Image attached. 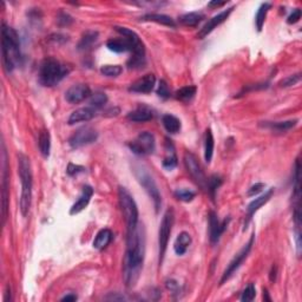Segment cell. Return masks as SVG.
<instances>
[{
    "instance_id": "cell-9",
    "label": "cell",
    "mask_w": 302,
    "mask_h": 302,
    "mask_svg": "<svg viewBox=\"0 0 302 302\" xmlns=\"http://www.w3.org/2000/svg\"><path fill=\"white\" fill-rule=\"evenodd\" d=\"M174 222H175V215H174L173 209L167 210L162 219L161 226L158 230V252H159V264L163 262V258L168 248V242H169L171 230H173Z\"/></svg>"
},
{
    "instance_id": "cell-22",
    "label": "cell",
    "mask_w": 302,
    "mask_h": 302,
    "mask_svg": "<svg viewBox=\"0 0 302 302\" xmlns=\"http://www.w3.org/2000/svg\"><path fill=\"white\" fill-rule=\"evenodd\" d=\"M92 195H94V189L90 187V185H84L82 195L79 196V199L77 200V202L72 205L71 210H70V214L76 215V214H79L80 211H83L84 209L88 207Z\"/></svg>"
},
{
    "instance_id": "cell-49",
    "label": "cell",
    "mask_w": 302,
    "mask_h": 302,
    "mask_svg": "<svg viewBox=\"0 0 302 302\" xmlns=\"http://www.w3.org/2000/svg\"><path fill=\"white\" fill-rule=\"evenodd\" d=\"M277 267L273 266V268H272V271H271V275H269V278H271L272 282H275V280H277Z\"/></svg>"
},
{
    "instance_id": "cell-41",
    "label": "cell",
    "mask_w": 302,
    "mask_h": 302,
    "mask_svg": "<svg viewBox=\"0 0 302 302\" xmlns=\"http://www.w3.org/2000/svg\"><path fill=\"white\" fill-rule=\"evenodd\" d=\"M300 79H301L300 74L293 75V76H288V77L284 78V79L281 80V82L278 83V85H280V86H283V88H287V86L295 85L296 83L300 82Z\"/></svg>"
},
{
    "instance_id": "cell-7",
    "label": "cell",
    "mask_w": 302,
    "mask_h": 302,
    "mask_svg": "<svg viewBox=\"0 0 302 302\" xmlns=\"http://www.w3.org/2000/svg\"><path fill=\"white\" fill-rule=\"evenodd\" d=\"M135 176L139 182V184L144 188V190L147 191L148 195L150 196V199L152 200L153 207H155L156 211L159 210L162 205V196L159 193V189L156 184L155 179L152 178V176L150 175L149 171L144 169L143 167H137L135 169Z\"/></svg>"
},
{
    "instance_id": "cell-14",
    "label": "cell",
    "mask_w": 302,
    "mask_h": 302,
    "mask_svg": "<svg viewBox=\"0 0 302 302\" xmlns=\"http://www.w3.org/2000/svg\"><path fill=\"white\" fill-rule=\"evenodd\" d=\"M230 219H225L223 221H220L219 217L215 211H210L209 213V239L213 245H216L220 241L221 235L226 230V226Z\"/></svg>"
},
{
    "instance_id": "cell-30",
    "label": "cell",
    "mask_w": 302,
    "mask_h": 302,
    "mask_svg": "<svg viewBox=\"0 0 302 302\" xmlns=\"http://www.w3.org/2000/svg\"><path fill=\"white\" fill-rule=\"evenodd\" d=\"M204 19V16L200 12H190L185 13L179 18V23L184 26H189V27H195Z\"/></svg>"
},
{
    "instance_id": "cell-11",
    "label": "cell",
    "mask_w": 302,
    "mask_h": 302,
    "mask_svg": "<svg viewBox=\"0 0 302 302\" xmlns=\"http://www.w3.org/2000/svg\"><path fill=\"white\" fill-rule=\"evenodd\" d=\"M127 145H129L130 150H131L135 155L147 156L155 151L156 142L152 133L144 131L139 133L136 139H133V141L130 142Z\"/></svg>"
},
{
    "instance_id": "cell-26",
    "label": "cell",
    "mask_w": 302,
    "mask_h": 302,
    "mask_svg": "<svg viewBox=\"0 0 302 302\" xmlns=\"http://www.w3.org/2000/svg\"><path fill=\"white\" fill-rule=\"evenodd\" d=\"M38 147H39V151L44 157H49L50 156L51 150V136L49 130L42 129L39 132V137H38Z\"/></svg>"
},
{
    "instance_id": "cell-16",
    "label": "cell",
    "mask_w": 302,
    "mask_h": 302,
    "mask_svg": "<svg viewBox=\"0 0 302 302\" xmlns=\"http://www.w3.org/2000/svg\"><path fill=\"white\" fill-rule=\"evenodd\" d=\"M91 90L86 84H76L65 92V100L70 104H78L91 96Z\"/></svg>"
},
{
    "instance_id": "cell-17",
    "label": "cell",
    "mask_w": 302,
    "mask_h": 302,
    "mask_svg": "<svg viewBox=\"0 0 302 302\" xmlns=\"http://www.w3.org/2000/svg\"><path fill=\"white\" fill-rule=\"evenodd\" d=\"M156 84V77L155 75L152 74H148L143 76L142 78L133 82L131 85H130L129 91L135 92V94H150L152 91L153 88H155Z\"/></svg>"
},
{
    "instance_id": "cell-51",
    "label": "cell",
    "mask_w": 302,
    "mask_h": 302,
    "mask_svg": "<svg viewBox=\"0 0 302 302\" xmlns=\"http://www.w3.org/2000/svg\"><path fill=\"white\" fill-rule=\"evenodd\" d=\"M263 299L266 301H272V299L269 298V295H268V290L267 289H263Z\"/></svg>"
},
{
    "instance_id": "cell-5",
    "label": "cell",
    "mask_w": 302,
    "mask_h": 302,
    "mask_svg": "<svg viewBox=\"0 0 302 302\" xmlns=\"http://www.w3.org/2000/svg\"><path fill=\"white\" fill-rule=\"evenodd\" d=\"M115 30L121 34L122 37L126 38L132 45V56L127 60V68L133 70H139L144 68L145 65V48L143 42L135 31L130 30L127 27H121L115 26Z\"/></svg>"
},
{
    "instance_id": "cell-45",
    "label": "cell",
    "mask_w": 302,
    "mask_h": 302,
    "mask_svg": "<svg viewBox=\"0 0 302 302\" xmlns=\"http://www.w3.org/2000/svg\"><path fill=\"white\" fill-rule=\"evenodd\" d=\"M264 189V184L263 183H256L255 185H252V187L248 190V196H255L257 195L258 193H261Z\"/></svg>"
},
{
    "instance_id": "cell-8",
    "label": "cell",
    "mask_w": 302,
    "mask_h": 302,
    "mask_svg": "<svg viewBox=\"0 0 302 302\" xmlns=\"http://www.w3.org/2000/svg\"><path fill=\"white\" fill-rule=\"evenodd\" d=\"M1 151V219L2 226H5L7 220L8 213V199H10V174H8V164H7V152L5 144L2 143Z\"/></svg>"
},
{
    "instance_id": "cell-32",
    "label": "cell",
    "mask_w": 302,
    "mask_h": 302,
    "mask_svg": "<svg viewBox=\"0 0 302 302\" xmlns=\"http://www.w3.org/2000/svg\"><path fill=\"white\" fill-rule=\"evenodd\" d=\"M98 39V32L97 31H86L82 36L79 44H78V49L79 50H86V49L91 48L92 44L96 43Z\"/></svg>"
},
{
    "instance_id": "cell-47",
    "label": "cell",
    "mask_w": 302,
    "mask_h": 302,
    "mask_svg": "<svg viewBox=\"0 0 302 302\" xmlns=\"http://www.w3.org/2000/svg\"><path fill=\"white\" fill-rule=\"evenodd\" d=\"M77 300V295L74 294V293H69V294H66L64 298H62V301H76Z\"/></svg>"
},
{
    "instance_id": "cell-48",
    "label": "cell",
    "mask_w": 302,
    "mask_h": 302,
    "mask_svg": "<svg viewBox=\"0 0 302 302\" xmlns=\"http://www.w3.org/2000/svg\"><path fill=\"white\" fill-rule=\"evenodd\" d=\"M225 5H226V1H211V2H209L208 6L209 7H222V6H225Z\"/></svg>"
},
{
    "instance_id": "cell-44",
    "label": "cell",
    "mask_w": 302,
    "mask_h": 302,
    "mask_svg": "<svg viewBox=\"0 0 302 302\" xmlns=\"http://www.w3.org/2000/svg\"><path fill=\"white\" fill-rule=\"evenodd\" d=\"M84 171V168L80 167V165H75L72 163L69 164L68 169H66V173L69 174L70 176H74V175H77V174L79 173H83Z\"/></svg>"
},
{
    "instance_id": "cell-36",
    "label": "cell",
    "mask_w": 302,
    "mask_h": 302,
    "mask_svg": "<svg viewBox=\"0 0 302 302\" xmlns=\"http://www.w3.org/2000/svg\"><path fill=\"white\" fill-rule=\"evenodd\" d=\"M196 193L193 190H189V189L182 188V189H177L175 191V197L178 201L182 202H191L194 199H195Z\"/></svg>"
},
{
    "instance_id": "cell-2",
    "label": "cell",
    "mask_w": 302,
    "mask_h": 302,
    "mask_svg": "<svg viewBox=\"0 0 302 302\" xmlns=\"http://www.w3.org/2000/svg\"><path fill=\"white\" fill-rule=\"evenodd\" d=\"M1 52L2 64L6 72H12L22 60L20 54V40L17 31L7 26L5 23L1 25Z\"/></svg>"
},
{
    "instance_id": "cell-10",
    "label": "cell",
    "mask_w": 302,
    "mask_h": 302,
    "mask_svg": "<svg viewBox=\"0 0 302 302\" xmlns=\"http://www.w3.org/2000/svg\"><path fill=\"white\" fill-rule=\"evenodd\" d=\"M254 241H255V235L252 234L248 242H247L246 245L242 247V249H241V251L237 252L236 255H235L233 260H231L230 263H229V266L226 267V269L222 275V278H221V281H220L221 286H222V284H225L226 281L229 280V278L233 277V274L237 271V269L240 268L241 264L243 263V261H245L246 258L248 257L249 252H251L252 248V245H254Z\"/></svg>"
},
{
    "instance_id": "cell-24",
    "label": "cell",
    "mask_w": 302,
    "mask_h": 302,
    "mask_svg": "<svg viewBox=\"0 0 302 302\" xmlns=\"http://www.w3.org/2000/svg\"><path fill=\"white\" fill-rule=\"evenodd\" d=\"M113 234L110 229L104 228L101 229L96 235L95 240H94V248L97 249V251H103L104 248H106L107 246L110 245V242L112 241Z\"/></svg>"
},
{
    "instance_id": "cell-19",
    "label": "cell",
    "mask_w": 302,
    "mask_h": 302,
    "mask_svg": "<svg viewBox=\"0 0 302 302\" xmlns=\"http://www.w3.org/2000/svg\"><path fill=\"white\" fill-rule=\"evenodd\" d=\"M96 115H97V110H96L95 107L90 105L85 107H79V109L75 110V111L70 115L68 124L69 126H74V124L80 123V122L91 121Z\"/></svg>"
},
{
    "instance_id": "cell-43",
    "label": "cell",
    "mask_w": 302,
    "mask_h": 302,
    "mask_svg": "<svg viewBox=\"0 0 302 302\" xmlns=\"http://www.w3.org/2000/svg\"><path fill=\"white\" fill-rule=\"evenodd\" d=\"M300 18H301V10L300 8H295V10L290 13L288 18H287V23L290 25L295 24V23H298L299 20H300Z\"/></svg>"
},
{
    "instance_id": "cell-40",
    "label": "cell",
    "mask_w": 302,
    "mask_h": 302,
    "mask_svg": "<svg viewBox=\"0 0 302 302\" xmlns=\"http://www.w3.org/2000/svg\"><path fill=\"white\" fill-rule=\"evenodd\" d=\"M157 95L158 97H161L162 100H168L170 97V89L168 86V84L165 80H159L158 88H157Z\"/></svg>"
},
{
    "instance_id": "cell-35",
    "label": "cell",
    "mask_w": 302,
    "mask_h": 302,
    "mask_svg": "<svg viewBox=\"0 0 302 302\" xmlns=\"http://www.w3.org/2000/svg\"><path fill=\"white\" fill-rule=\"evenodd\" d=\"M107 103V96L104 92H95L90 96V106L95 107L96 110H100Z\"/></svg>"
},
{
    "instance_id": "cell-29",
    "label": "cell",
    "mask_w": 302,
    "mask_h": 302,
    "mask_svg": "<svg viewBox=\"0 0 302 302\" xmlns=\"http://www.w3.org/2000/svg\"><path fill=\"white\" fill-rule=\"evenodd\" d=\"M296 123H298V121L296 120L286 121V122H266L263 126L268 127V129H271L272 131L281 133L288 131V130L292 129V127H294L296 126Z\"/></svg>"
},
{
    "instance_id": "cell-12",
    "label": "cell",
    "mask_w": 302,
    "mask_h": 302,
    "mask_svg": "<svg viewBox=\"0 0 302 302\" xmlns=\"http://www.w3.org/2000/svg\"><path fill=\"white\" fill-rule=\"evenodd\" d=\"M184 164L187 168L188 173L190 174L191 178L196 182V184L200 188L207 189V177L204 175V171H203L201 164H200L199 159L194 153L191 152H185L184 155Z\"/></svg>"
},
{
    "instance_id": "cell-6",
    "label": "cell",
    "mask_w": 302,
    "mask_h": 302,
    "mask_svg": "<svg viewBox=\"0 0 302 302\" xmlns=\"http://www.w3.org/2000/svg\"><path fill=\"white\" fill-rule=\"evenodd\" d=\"M118 199H120L122 213H123L124 219H126V230H131V229L136 228L139 223V213L137 204H136L131 194L124 187L118 188Z\"/></svg>"
},
{
    "instance_id": "cell-50",
    "label": "cell",
    "mask_w": 302,
    "mask_h": 302,
    "mask_svg": "<svg viewBox=\"0 0 302 302\" xmlns=\"http://www.w3.org/2000/svg\"><path fill=\"white\" fill-rule=\"evenodd\" d=\"M106 300H124V296H122V295H113V294H111V295H109V296H106Z\"/></svg>"
},
{
    "instance_id": "cell-20",
    "label": "cell",
    "mask_w": 302,
    "mask_h": 302,
    "mask_svg": "<svg viewBox=\"0 0 302 302\" xmlns=\"http://www.w3.org/2000/svg\"><path fill=\"white\" fill-rule=\"evenodd\" d=\"M165 157L162 162V165L165 170H173L177 167V156L175 151V145H174L173 141L169 138H165Z\"/></svg>"
},
{
    "instance_id": "cell-27",
    "label": "cell",
    "mask_w": 302,
    "mask_h": 302,
    "mask_svg": "<svg viewBox=\"0 0 302 302\" xmlns=\"http://www.w3.org/2000/svg\"><path fill=\"white\" fill-rule=\"evenodd\" d=\"M191 241L193 240H191L190 234L187 233V231H183L177 236L175 245H174V251L177 255L185 254V252L188 251V248L191 245Z\"/></svg>"
},
{
    "instance_id": "cell-25",
    "label": "cell",
    "mask_w": 302,
    "mask_h": 302,
    "mask_svg": "<svg viewBox=\"0 0 302 302\" xmlns=\"http://www.w3.org/2000/svg\"><path fill=\"white\" fill-rule=\"evenodd\" d=\"M142 22H153L157 23V24L168 26V27H176V23L171 17L165 16V14H159V13H150L147 16L142 17Z\"/></svg>"
},
{
    "instance_id": "cell-13",
    "label": "cell",
    "mask_w": 302,
    "mask_h": 302,
    "mask_svg": "<svg viewBox=\"0 0 302 302\" xmlns=\"http://www.w3.org/2000/svg\"><path fill=\"white\" fill-rule=\"evenodd\" d=\"M98 132L91 126H83L78 129L71 137L69 138L70 147L74 149L85 147V145L92 144L97 141Z\"/></svg>"
},
{
    "instance_id": "cell-18",
    "label": "cell",
    "mask_w": 302,
    "mask_h": 302,
    "mask_svg": "<svg viewBox=\"0 0 302 302\" xmlns=\"http://www.w3.org/2000/svg\"><path fill=\"white\" fill-rule=\"evenodd\" d=\"M273 195H274V189L271 188V189H268L266 193L262 194V195L258 196L257 199H255L254 201H252L251 203H249V205L247 207V220L245 222V229L247 228V226H248V223L251 222V220L252 219V216H254V214L256 213V211L262 207V205L266 204V203L272 199Z\"/></svg>"
},
{
    "instance_id": "cell-21",
    "label": "cell",
    "mask_w": 302,
    "mask_h": 302,
    "mask_svg": "<svg viewBox=\"0 0 302 302\" xmlns=\"http://www.w3.org/2000/svg\"><path fill=\"white\" fill-rule=\"evenodd\" d=\"M126 118L129 121L136 122V123H143V122H149L153 118V112L149 106L139 105L135 110L127 113Z\"/></svg>"
},
{
    "instance_id": "cell-33",
    "label": "cell",
    "mask_w": 302,
    "mask_h": 302,
    "mask_svg": "<svg viewBox=\"0 0 302 302\" xmlns=\"http://www.w3.org/2000/svg\"><path fill=\"white\" fill-rule=\"evenodd\" d=\"M271 7H272V5L269 4V2H263V4L258 7L256 17H255V24H256L257 31L262 30L264 22H266L267 13H268V11L271 10Z\"/></svg>"
},
{
    "instance_id": "cell-23",
    "label": "cell",
    "mask_w": 302,
    "mask_h": 302,
    "mask_svg": "<svg viewBox=\"0 0 302 302\" xmlns=\"http://www.w3.org/2000/svg\"><path fill=\"white\" fill-rule=\"evenodd\" d=\"M107 49L110 51L116 52V53H123V52H131L132 51V45L126 38L121 37V38H112L109 39L106 43Z\"/></svg>"
},
{
    "instance_id": "cell-4",
    "label": "cell",
    "mask_w": 302,
    "mask_h": 302,
    "mask_svg": "<svg viewBox=\"0 0 302 302\" xmlns=\"http://www.w3.org/2000/svg\"><path fill=\"white\" fill-rule=\"evenodd\" d=\"M71 72V69L54 58H45L39 66V83L52 88L59 84Z\"/></svg>"
},
{
    "instance_id": "cell-46",
    "label": "cell",
    "mask_w": 302,
    "mask_h": 302,
    "mask_svg": "<svg viewBox=\"0 0 302 302\" xmlns=\"http://www.w3.org/2000/svg\"><path fill=\"white\" fill-rule=\"evenodd\" d=\"M58 22H59L60 25H69L70 23H72V18L66 13H60L59 18H58Z\"/></svg>"
},
{
    "instance_id": "cell-15",
    "label": "cell",
    "mask_w": 302,
    "mask_h": 302,
    "mask_svg": "<svg viewBox=\"0 0 302 302\" xmlns=\"http://www.w3.org/2000/svg\"><path fill=\"white\" fill-rule=\"evenodd\" d=\"M234 8H235L234 6L226 8V10L222 11V12L216 14V16H214L211 19H209L208 22L205 23V25L200 30L199 33H197V38H199V39H204V38L207 37L208 34H210L217 26L222 24V23H225L226 20L228 19V17L230 16L231 12H233Z\"/></svg>"
},
{
    "instance_id": "cell-42",
    "label": "cell",
    "mask_w": 302,
    "mask_h": 302,
    "mask_svg": "<svg viewBox=\"0 0 302 302\" xmlns=\"http://www.w3.org/2000/svg\"><path fill=\"white\" fill-rule=\"evenodd\" d=\"M165 286H167V288L169 289L170 292H173V294H179L181 286H179V283L177 282L176 280H174V278L167 280V282H165Z\"/></svg>"
},
{
    "instance_id": "cell-38",
    "label": "cell",
    "mask_w": 302,
    "mask_h": 302,
    "mask_svg": "<svg viewBox=\"0 0 302 302\" xmlns=\"http://www.w3.org/2000/svg\"><path fill=\"white\" fill-rule=\"evenodd\" d=\"M101 72L105 77H118L123 72V69L121 65H103L101 68Z\"/></svg>"
},
{
    "instance_id": "cell-39",
    "label": "cell",
    "mask_w": 302,
    "mask_h": 302,
    "mask_svg": "<svg viewBox=\"0 0 302 302\" xmlns=\"http://www.w3.org/2000/svg\"><path fill=\"white\" fill-rule=\"evenodd\" d=\"M256 296V288H255L254 283H249L243 290L242 296H241V301L242 302H251Z\"/></svg>"
},
{
    "instance_id": "cell-31",
    "label": "cell",
    "mask_w": 302,
    "mask_h": 302,
    "mask_svg": "<svg viewBox=\"0 0 302 302\" xmlns=\"http://www.w3.org/2000/svg\"><path fill=\"white\" fill-rule=\"evenodd\" d=\"M214 147H215V142H214L213 132H211L210 129H207L204 136V159L207 163H210L211 158H213Z\"/></svg>"
},
{
    "instance_id": "cell-28",
    "label": "cell",
    "mask_w": 302,
    "mask_h": 302,
    "mask_svg": "<svg viewBox=\"0 0 302 302\" xmlns=\"http://www.w3.org/2000/svg\"><path fill=\"white\" fill-rule=\"evenodd\" d=\"M162 124L169 133H177L181 131V121L176 117V116L167 113L162 117Z\"/></svg>"
},
{
    "instance_id": "cell-34",
    "label": "cell",
    "mask_w": 302,
    "mask_h": 302,
    "mask_svg": "<svg viewBox=\"0 0 302 302\" xmlns=\"http://www.w3.org/2000/svg\"><path fill=\"white\" fill-rule=\"evenodd\" d=\"M196 91H197L196 86L194 85L184 86V88H181L176 92V98L182 101H189L193 100L194 96L196 95Z\"/></svg>"
},
{
    "instance_id": "cell-3",
    "label": "cell",
    "mask_w": 302,
    "mask_h": 302,
    "mask_svg": "<svg viewBox=\"0 0 302 302\" xmlns=\"http://www.w3.org/2000/svg\"><path fill=\"white\" fill-rule=\"evenodd\" d=\"M18 173L22 182V196H20V211L23 216H27L32 202V170L30 158L24 153H18Z\"/></svg>"
},
{
    "instance_id": "cell-1",
    "label": "cell",
    "mask_w": 302,
    "mask_h": 302,
    "mask_svg": "<svg viewBox=\"0 0 302 302\" xmlns=\"http://www.w3.org/2000/svg\"><path fill=\"white\" fill-rule=\"evenodd\" d=\"M145 256V230L138 223L136 228L127 230L126 251L123 260V277L127 287H133L141 277Z\"/></svg>"
},
{
    "instance_id": "cell-37",
    "label": "cell",
    "mask_w": 302,
    "mask_h": 302,
    "mask_svg": "<svg viewBox=\"0 0 302 302\" xmlns=\"http://www.w3.org/2000/svg\"><path fill=\"white\" fill-rule=\"evenodd\" d=\"M222 184V178L217 175H213L207 181V189L208 193L210 194L211 199H215V194H216L217 189L220 188V185Z\"/></svg>"
}]
</instances>
